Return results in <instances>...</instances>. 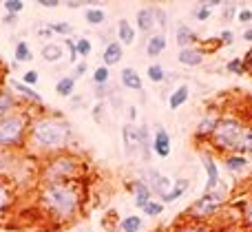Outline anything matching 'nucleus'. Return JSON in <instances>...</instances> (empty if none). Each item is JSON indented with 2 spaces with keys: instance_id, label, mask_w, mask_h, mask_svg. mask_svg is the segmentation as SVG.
Returning <instances> with one entry per match:
<instances>
[{
  "instance_id": "obj_1",
  "label": "nucleus",
  "mask_w": 252,
  "mask_h": 232,
  "mask_svg": "<svg viewBox=\"0 0 252 232\" xmlns=\"http://www.w3.org/2000/svg\"><path fill=\"white\" fill-rule=\"evenodd\" d=\"M40 203L56 221H71L80 210L82 195L75 181H53L40 190Z\"/></svg>"
},
{
  "instance_id": "obj_2",
  "label": "nucleus",
  "mask_w": 252,
  "mask_h": 232,
  "mask_svg": "<svg viewBox=\"0 0 252 232\" xmlns=\"http://www.w3.org/2000/svg\"><path fill=\"white\" fill-rule=\"evenodd\" d=\"M71 140V126L60 117H38L31 124V142L40 150H62Z\"/></svg>"
},
{
  "instance_id": "obj_3",
  "label": "nucleus",
  "mask_w": 252,
  "mask_h": 232,
  "mask_svg": "<svg viewBox=\"0 0 252 232\" xmlns=\"http://www.w3.org/2000/svg\"><path fill=\"white\" fill-rule=\"evenodd\" d=\"M246 126H248V124L241 117H237V115H221L213 137H210L213 150H217V153H221V155L235 153L237 144H239V137L244 135Z\"/></svg>"
},
{
  "instance_id": "obj_4",
  "label": "nucleus",
  "mask_w": 252,
  "mask_h": 232,
  "mask_svg": "<svg viewBox=\"0 0 252 232\" xmlns=\"http://www.w3.org/2000/svg\"><path fill=\"white\" fill-rule=\"evenodd\" d=\"M228 199V186L223 181H219V186L215 190L204 193L190 208H188V219H197V221H206L208 217H213L215 212L221 210V206Z\"/></svg>"
},
{
  "instance_id": "obj_5",
  "label": "nucleus",
  "mask_w": 252,
  "mask_h": 232,
  "mask_svg": "<svg viewBox=\"0 0 252 232\" xmlns=\"http://www.w3.org/2000/svg\"><path fill=\"white\" fill-rule=\"evenodd\" d=\"M27 131L25 113H9L0 117V146H16L22 142Z\"/></svg>"
},
{
  "instance_id": "obj_6",
  "label": "nucleus",
  "mask_w": 252,
  "mask_h": 232,
  "mask_svg": "<svg viewBox=\"0 0 252 232\" xmlns=\"http://www.w3.org/2000/svg\"><path fill=\"white\" fill-rule=\"evenodd\" d=\"M78 173H80V159L71 157V155H62L56 162L49 164L47 184H53V181H71Z\"/></svg>"
},
{
  "instance_id": "obj_7",
  "label": "nucleus",
  "mask_w": 252,
  "mask_h": 232,
  "mask_svg": "<svg viewBox=\"0 0 252 232\" xmlns=\"http://www.w3.org/2000/svg\"><path fill=\"white\" fill-rule=\"evenodd\" d=\"M142 181L151 188L153 195H157V197H166V195L170 193V188H173V181L168 179V177H164L159 171H155V168H146L142 175Z\"/></svg>"
},
{
  "instance_id": "obj_8",
  "label": "nucleus",
  "mask_w": 252,
  "mask_h": 232,
  "mask_svg": "<svg viewBox=\"0 0 252 232\" xmlns=\"http://www.w3.org/2000/svg\"><path fill=\"white\" fill-rule=\"evenodd\" d=\"M122 137L128 155H135L137 150H142V133H139V128L135 124H126L122 128Z\"/></svg>"
},
{
  "instance_id": "obj_9",
  "label": "nucleus",
  "mask_w": 252,
  "mask_h": 232,
  "mask_svg": "<svg viewBox=\"0 0 252 232\" xmlns=\"http://www.w3.org/2000/svg\"><path fill=\"white\" fill-rule=\"evenodd\" d=\"M219 117H221V115H213V113L206 115L195 128V140L197 142H210V137H213L215 128H217V124H219Z\"/></svg>"
},
{
  "instance_id": "obj_10",
  "label": "nucleus",
  "mask_w": 252,
  "mask_h": 232,
  "mask_svg": "<svg viewBox=\"0 0 252 232\" xmlns=\"http://www.w3.org/2000/svg\"><path fill=\"white\" fill-rule=\"evenodd\" d=\"M128 188L133 190V202H135V206H137L139 210H144V208H146V203H148V202H153V193H151V188H148V186L144 184L142 179L133 181V184H130Z\"/></svg>"
},
{
  "instance_id": "obj_11",
  "label": "nucleus",
  "mask_w": 252,
  "mask_h": 232,
  "mask_svg": "<svg viewBox=\"0 0 252 232\" xmlns=\"http://www.w3.org/2000/svg\"><path fill=\"white\" fill-rule=\"evenodd\" d=\"M177 58L184 66H199V64H204L206 53H204V49H199V47H188V49H182Z\"/></svg>"
},
{
  "instance_id": "obj_12",
  "label": "nucleus",
  "mask_w": 252,
  "mask_h": 232,
  "mask_svg": "<svg viewBox=\"0 0 252 232\" xmlns=\"http://www.w3.org/2000/svg\"><path fill=\"white\" fill-rule=\"evenodd\" d=\"M201 162H204V168H206V175H208V181H206V188L204 193H208V190H215L219 186V168L217 164H215V159L210 157V155H201Z\"/></svg>"
},
{
  "instance_id": "obj_13",
  "label": "nucleus",
  "mask_w": 252,
  "mask_h": 232,
  "mask_svg": "<svg viewBox=\"0 0 252 232\" xmlns=\"http://www.w3.org/2000/svg\"><path fill=\"white\" fill-rule=\"evenodd\" d=\"M153 150H155L159 157H168L170 155V135L166 128H157L155 137H153Z\"/></svg>"
},
{
  "instance_id": "obj_14",
  "label": "nucleus",
  "mask_w": 252,
  "mask_h": 232,
  "mask_svg": "<svg viewBox=\"0 0 252 232\" xmlns=\"http://www.w3.org/2000/svg\"><path fill=\"white\" fill-rule=\"evenodd\" d=\"M124 56V49H122V42H118V40H113V42L106 44L104 53H102V60H104V66L109 69V66L118 64L120 60H122Z\"/></svg>"
},
{
  "instance_id": "obj_15",
  "label": "nucleus",
  "mask_w": 252,
  "mask_h": 232,
  "mask_svg": "<svg viewBox=\"0 0 252 232\" xmlns=\"http://www.w3.org/2000/svg\"><path fill=\"white\" fill-rule=\"evenodd\" d=\"M137 29L142 33H151L155 29V7H144L137 11Z\"/></svg>"
},
{
  "instance_id": "obj_16",
  "label": "nucleus",
  "mask_w": 252,
  "mask_h": 232,
  "mask_svg": "<svg viewBox=\"0 0 252 232\" xmlns=\"http://www.w3.org/2000/svg\"><path fill=\"white\" fill-rule=\"evenodd\" d=\"M188 97H190V87H188V84H179V87L175 88L173 93H170V97H168V106H170L173 111H177L179 106L186 104Z\"/></svg>"
},
{
  "instance_id": "obj_17",
  "label": "nucleus",
  "mask_w": 252,
  "mask_h": 232,
  "mask_svg": "<svg viewBox=\"0 0 252 232\" xmlns=\"http://www.w3.org/2000/svg\"><path fill=\"white\" fill-rule=\"evenodd\" d=\"M120 80H122V84L126 88H130V91H142V78H139V73L135 69H130V66L122 69Z\"/></svg>"
},
{
  "instance_id": "obj_18",
  "label": "nucleus",
  "mask_w": 252,
  "mask_h": 232,
  "mask_svg": "<svg viewBox=\"0 0 252 232\" xmlns=\"http://www.w3.org/2000/svg\"><path fill=\"white\" fill-rule=\"evenodd\" d=\"M197 42V33L190 29L188 25H179L177 27V44L182 49H188V47H195Z\"/></svg>"
},
{
  "instance_id": "obj_19",
  "label": "nucleus",
  "mask_w": 252,
  "mask_h": 232,
  "mask_svg": "<svg viewBox=\"0 0 252 232\" xmlns=\"http://www.w3.org/2000/svg\"><path fill=\"white\" fill-rule=\"evenodd\" d=\"M223 166H226V171H230V173H241V171H246V166H248V157L230 153L223 157Z\"/></svg>"
},
{
  "instance_id": "obj_20",
  "label": "nucleus",
  "mask_w": 252,
  "mask_h": 232,
  "mask_svg": "<svg viewBox=\"0 0 252 232\" xmlns=\"http://www.w3.org/2000/svg\"><path fill=\"white\" fill-rule=\"evenodd\" d=\"M175 232H215V228L208 221H197V219H186L182 226H177Z\"/></svg>"
},
{
  "instance_id": "obj_21",
  "label": "nucleus",
  "mask_w": 252,
  "mask_h": 232,
  "mask_svg": "<svg viewBox=\"0 0 252 232\" xmlns=\"http://www.w3.org/2000/svg\"><path fill=\"white\" fill-rule=\"evenodd\" d=\"M190 188V181L188 179H177V181H173V188H170V193L166 195V197H161V203H173V202H177L179 197H182L186 190Z\"/></svg>"
},
{
  "instance_id": "obj_22",
  "label": "nucleus",
  "mask_w": 252,
  "mask_h": 232,
  "mask_svg": "<svg viewBox=\"0 0 252 232\" xmlns=\"http://www.w3.org/2000/svg\"><path fill=\"white\" fill-rule=\"evenodd\" d=\"M166 49V35L164 33H155V35H151L148 38V42H146V53H148V58H157L161 51Z\"/></svg>"
},
{
  "instance_id": "obj_23",
  "label": "nucleus",
  "mask_w": 252,
  "mask_h": 232,
  "mask_svg": "<svg viewBox=\"0 0 252 232\" xmlns=\"http://www.w3.org/2000/svg\"><path fill=\"white\" fill-rule=\"evenodd\" d=\"M237 155H244V157H248V155H252V126L248 124L244 131V135L239 137V144H237L235 148Z\"/></svg>"
},
{
  "instance_id": "obj_24",
  "label": "nucleus",
  "mask_w": 252,
  "mask_h": 232,
  "mask_svg": "<svg viewBox=\"0 0 252 232\" xmlns=\"http://www.w3.org/2000/svg\"><path fill=\"white\" fill-rule=\"evenodd\" d=\"M118 35L122 44H133L135 42V29L128 20H120L118 22Z\"/></svg>"
},
{
  "instance_id": "obj_25",
  "label": "nucleus",
  "mask_w": 252,
  "mask_h": 232,
  "mask_svg": "<svg viewBox=\"0 0 252 232\" xmlns=\"http://www.w3.org/2000/svg\"><path fill=\"white\" fill-rule=\"evenodd\" d=\"M11 88H13V91L20 93V95L25 97V100L35 102V104H42V97H40L31 87H27V84H22V82H11Z\"/></svg>"
},
{
  "instance_id": "obj_26",
  "label": "nucleus",
  "mask_w": 252,
  "mask_h": 232,
  "mask_svg": "<svg viewBox=\"0 0 252 232\" xmlns=\"http://www.w3.org/2000/svg\"><path fill=\"white\" fill-rule=\"evenodd\" d=\"M73 88H75V80H73V75L60 78V80H58V84H56V93H58V95H62V97H69L71 93H73Z\"/></svg>"
},
{
  "instance_id": "obj_27",
  "label": "nucleus",
  "mask_w": 252,
  "mask_h": 232,
  "mask_svg": "<svg viewBox=\"0 0 252 232\" xmlns=\"http://www.w3.org/2000/svg\"><path fill=\"white\" fill-rule=\"evenodd\" d=\"M120 230L122 232H139L142 230V217H137V215L124 217V219L120 221Z\"/></svg>"
},
{
  "instance_id": "obj_28",
  "label": "nucleus",
  "mask_w": 252,
  "mask_h": 232,
  "mask_svg": "<svg viewBox=\"0 0 252 232\" xmlns=\"http://www.w3.org/2000/svg\"><path fill=\"white\" fill-rule=\"evenodd\" d=\"M42 58L47 62H58L62 58V47H60V44H56V42L44 44V47H42Z\"/></svg>"
},
{
  "instance_id": "obj_29",
  "label": "nucleus",
  "mask_w": 252,
  "mask_h": 232,
  "mask_svg": "<svg viewBox=\"0 0 252 232\" xmlns=\"http://www.w3.org/2000/svg\"><path fill=\"white\" fill-rule=\"evenodd\" d=\"M16 106V100H13V95L9 91H0V117H4V115L11 113V109Z\"/></svg>"
},
{
  "instance_id": "obj_30",
  "label": "nucleus",
  "mask_w": 252,
  "mask_h": 232,
  "mask_svg": "<svg viewBox=\"0 0 252 232\" xmlns=\"http://www.w3.org/2000/svg\"><path fill=\"white\" fill-rule=\"evenodd\" d=\"M16 60H18V62H31V60H33V53H31V47L25 42V40L16 44Z\"/></svg>"
},
{
  "instance_id": "obj_31",
  "label": "nucleus",
  "mask_w": 252,
  "mask_h": 232,
  "mask_svg": "<svg viewBox=\"0 0 252 232\" xmlns=\"http://www.w3.org/2000/svg\"><path fill=\"white\" fill-rule=\"evenodd\" d=\"M84 18H87V22L89 25H93V27H97V25H102V22L106 20V13L102 11V9H87V13H84Z\"/></svg>"
},
{
  "instance_id": "obj_32",
  "label": "nucleus",
  "mask_w": 252,
  "mask_h": 232,
  "mask_svg": "<svg viewBox=\"0 0 252 232\" xmlns=\"http://www.w3.org/2000/svg\"><path fill=\"white\" fill-rule=\"evenodd\" d=\"M9 203H11V195H9L7 186H4L2 181H0V219L4 217V212H7Z\"/></svg>"
},
{
  "instance_id": "obj_33",
  "label": "nucleus",
  "mask_w": 252,
  "mask_h": 232,
  "mask_svg": "<svg viewBox=\"0 0 252 232\" xmlns=\"http://www.w3.org/2000/svg\"><path fill=\"white\" fill-rule=\"evenodd\" d=\"M148 80H151V82H155V84L164 82V80H166L164 69H161L159 64H151V66H148Z\"/></svg>"
},
{
  "instance_id": "obj_34",
  "label": "nucleus",
  "mask_w": 252,
  "mask_h": 232,
  "mask_svg": "<svg viewBox=\"0 0 252 232\" xmlns=\"http://www.w3.org/2000/svg\"><path fill=\"white\" fill-rule=\"evenodd\" d=\"M161 212H164V203L155 202V199H153V202H148L146 208H144V215H146V217H159Z\"/></svg>"
},
{
  "instance_id": "obj_35",
  "label": "nucleus",
  "mask_w": 252,
  "mask_h": 232,
  "mask_svg": "<svg viewBox=\"0 0 252 232\" xmlns=\"http://www.w3.org/2000/svg\"><path fill=\"white\" fill-rule=\"evenodd\" d=\"M109 69L106 66H97L95 73H93V82H95V87H104L106 82H109Z\"/></svg>"
},
{
  "instance_id": "obj_36",
  "label": "nucleus",
  "mask_w": 252,
  "mask_h": 232,
  "mask_svg": "<svg viewBox=\"0 0 252 232\" xmlns=\"http://www.w3.org/2000/svg\"><path fill=\"white\" fill-rule=\"evenodd\" d=\"M226 71L232 73V75H244L246 71H244V62H241V58H232V60L226 64Z\"/></svg>"
},
{
  "instance_id": "obj_37",
  "label": "nucleus",
  "mask_w": 252,
  "mask_h": 232,
  "mask_svg": "<svg viewBox=\"0 0 252 232\" xmlns=\"http://www.w3.org/2000/svg\"><path fill=\"white\" fill-rule=\"evenodd\" d=\"M4 9H7V13H11V16H16V13H20L22 9H25V2L22 0H4Z\"/></svg>"
},
{
  "instance_id": "obj_38",
  "label": "nucleus",
  "mask_w": 252,
  "mask_h": 232,
  "mask_svg": "<svg viewBox=\"0 0 252 232\" xmlns=\"http://www.w3.org/2000/svg\"><path fill=\"white\" fill-rule=\"evenodd\" d=\"M75 49H78V56H82V58H87L89 53H91V42H89L87 38H78L75 40Z\"/></svg>"
},
{
  "instance_id": "obj_39",
  "label": "nucleus",
  "mask_w": 252,
  "mask_h": 232,
  "mask_svg": "<svg viewBox=\"0 0 252 232\" xmlns=\"http://www.w3.org/2000/svg\"><path fill=\"white\" fill-rule=\"evenodd\" d=\"M241 219H244L246 226L252 228V199H248V202L241 206Z\"/></svg>"
},
{
  "instance_id": "obj_40",
  "label": "nucleus",
  "mask_w": 252,
  "mask_h": 232,
  "mask_svg": "<svg viewBox=\"0 0 252 232\" xmlns=\"http://www.w3.org/2000/svg\"><path fill=\"white\" fill-rule=\"evenodd\" d=\"M51 31H56V33H62V35H69L71 33V25H66V22H51V27H49Z\"/></svg>"
},
{
  "instance_id": "obj_41",
  "label": "nucleus",
  "mask_w": 252,
  "mask_h": 232,
  "mask_svg": "<svg viewBox=\"0 0 252 232\" xmlns=\"http://www.w3.org/2000/svg\"><path fill=\"white\" fill-rule=\"evenodd\" d=\"M210 11H213V9H208L204 2H199V7L195 9V16H197V20H201V22H204V20H208V18H210Z\"/></svg>"
},
{
  "instance_id": "obj_42",
  "label": "nucleus",
  "mask_w": 252,
  "mask_h": 232,
  "mask_svg": "<svg viewBox=\"0 0 252 232\" xmlns=\"http://www.w3.org/2000/svg\"><path fill=\"white\" fill-rule=\"evenodd\" d=\"M237 7H239L237 2H223V11H221L223 13V20H230V18L237 13Z\"/></svg>"
},
{
  "instance_id": "obj_43",
  "label": "nucleus",
  "mask_w": 252,
  "mask_h": 232,
  "mask_svg": "<svg viewBox=\"0 0 252 232\" xmlns=\"http://www.w3.org/2000/svg\"><path fill=\"white\" fill-rule=\"evenodd\" d=\"M155 22L161 27V29H166V25H168V16H166V11H164V9L155 7Z\"/></svg>"
},
{
  "instance_id": "obj_44",
  "label": "nucleus",
  "mask_w": 252,
  "mask_h": 232,
  "mask_svg": "<svg viewBox=\"0 0 252 232\" xmlns=\"http://www.w3.org/2000/svg\"><path fill=\"white\" fill-rule=\"evenodd\" d=\"M241 62H244V71H246V73L252 75V47L246 51V56L241 58Z\"/></svg>"
},
{
  "instance_id": "obj_45",
  "label": "nucleus",
  "mask_w": 252,
  "mask_h": 232,
  "mask_svg": "<svg viewBox=\"0 0 252 232\" xmlns=\"http://www.w3.org/2000/svg\"><path fill=\"white\" fill-rule=\"evenodd\" d=\"M64 44H66V49H69V60L75 62V60H78V49H75V40H64Z\"/></svg>"
},
{
  "instance_id": "obj_46",
  "label": "nucleus",
  "mask_w": 252,
  "mask_h": 232,
  "mask_svg": "<svg viewBox=\"0 0 252 232\" xmlns=\"http://www.w3.org/2000/svg\"><path fill=\"white\" fill-rule=\"evenodd\" d=\"M219 40H221V44H226V47H230V44L235 42V33H232L230 29H226V31H221V38H219Z\"/></svg>"
},
{
  "instance_id": "obj_47",
  "label": "nucleus",
  "mask_w": 252,
  "mask_h": 232,
  "mask_svg": "<svg viewBox=\"0 0 252 232\" xmlns=\"http://www.w3.org/2000/svg\"><path fill=\"white\" fill-rule=\"evenodd\" d=\"M237 18H239V22H252V11L250 9H239Z\"/></svg>"
},
{
  "instance_id": "obj_48",
  "label": "nucleus",
  "mask_w": 252,
  "mask_h": 232,
  "mask_svg": "<svg viewBox=\"0 0 252 232\" xmlns=\"http://www.w3.org/2000/svg\"><path fill=\"white\" fill-rule=\"evenodd\" d=\"M22 80H25V84H35L38 82V73H35V71H27V73L22 75Z\"/></svg>"
},
{
  "instance_id": "obj_49",
  "label": "nucleus",
  "mask_w": 252,
  "mask_h": 232,
  "mask_svg": "<svg viewBox=\"0 0 252 232\" xmlns=\"http://www.w3.org/2000/svg\"><path fill=\"white\" fill-rule=\"evenodd\" d=\"M84 73H87V62H80V64H75V73H73V80H75V78H82Z\"/></svg>"
},
{
  "instance_id": "obj_50",
  "label": "nucleus",
  "mask_w": 252,
  "mask_h": 232,
  "mask_svg": "<svg viewBox=\"0 0 252 232\" xmlns=\"http://www.w3.org/2000/svg\"><path fill=\"white\" fill-rule=\"evenodd\" d=\"M38 4H42V7H47V9H53V7L60 4V0H40Z\"/></svg>"
},
{
  "instance_id": "obj_51",
  "label": "nucleus",
  "mask_w": 252,
  "mask_h": 232,
  "mask_svg": "<svg viewBox=\"0 0 252 232\" xmlns=\"http://www.w3.org/2000/svg\"><path fill=\"white\" fill-rule=\"evenodd\" d=\"M102 111H104V106L97 104L95 111H93V117H95V122H102Z\"/></svg>"
},
{
  "instance_id": "obj_52",
  "label": "nucleus",
  "mask_w": 252,
  "mask_h": 232,
  "mask_svg": "<svg viewBox=\"0 0 252 232\" xmlns=\"http://www.w3.org/2000/svg\"><path fill=\"white\" fill-rule=\"evenodd\" d=\"M204 4L208 9H213V7H219V4H223V2H221V0H208V2H204Z\"/></svg>"
},
{
  "instance_id": "obj_53",
  "label": "nucleus",
  "mask_w": 252,
  "mask_h": 232,
  "mask_svg": "<svg viewBox=\"0 0 252 232\" xmlns=\"http://www.w3.org/2000/svg\"><path fill=\"white\" fill-rule=\"evenodd\" d=\"M244 40H246V42H252V29H246L244 31Z\"/></svg>"
},
{
  "instance_id": "obj_54",
  "label": "nucleus",
  "mask_w": 252,
  "mask_h": 232,
  "mask_svg": "<svg viewBox=\"0 0 252 232\" xmlns=\"http://www.w3.org/2000/svg\"><path fill=\"white\" fill-rule=\"evenodd\" d=\"M4 22H7V25H13V22H16V16H11V13H7V16H4Z\"/></svg>"
},
{
  "instance_id": "obj_55",
  "label": "nucleus",
  "mask_w": 252,
  "mask_h": 232,
  "mask_svg": "<svg viewBox=\"0 0 252 232\" xmlns=\"http://www.w3.org/2000/svg\"><path fill=\"white\" fill-rule=\"evenodd\" d=\"M80 4H84V2H75V0H71V2H66V7H69V9H78Z\"/></svg>"
},
{
  "instance_id": "obj_56",
  "label": "nucleus",
  "mask_w": 252,
  "mask_h": 232,
  "mask_svg": "<svg viewBox=\"0 0 252 232\" xmlns=\"http://www.w3.org/2000/svg\"><path fill=\"white\" fill-rule=\"evenodd\" d=\"M135 115H137V113H135V109H133V106H130V109H128V117H130V122H133V119H135Z\"/></svg>"
}]
</instances>
